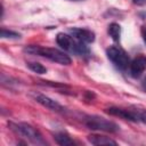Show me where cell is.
Here are the masks:
<instances>
[{
  "instance_id": "obj_1",
  "label": "cell",
  "mask_w": 146,
  "mask_h": 146,
  "mask_svg": "<svg viewBox=\"0 0 146 146\" xmlns=\"http://www.w3.org/2000/svg\"><path fill=\"white\" fill-rule=\"evenodd\" d=\"M24 52L48 58L51 62L58 63L60 65H70L72 63V59L68 55H66L65 52L56 48H46V47H41L38 44H30L24 48Z\"/></svg>"
},
{
  "instance_id": "obj_2",
  "label": "cell",
  "mask_w": 146,
  "mask_h": 146,
  "mask_svg": "<svg viewBox=\"0 0 146 146\" xmlns=\"http://www.w3.org/2000/svg\"><path fill=\"white\" fill-rule=\"evenodd\" d=\"M56 41L58 46H60L64 50L76 54L79 56H87L89 55V49L86 43L81 41H75L71 35L66 33H58L56 36Z\"/></svg>"
},
{
  "instance_id": "obj_3",
  "label": "cell",
  "mask_w": 146,
  "mask_h": 146,
  "mask_svg": "<svg viewBox=\"0 0 146 146\" xmlns=\"http://www.w3.org/2000/svg\"><path fill=\"white\" fill-rule=\"evenodd\" d=\"M9 127L13 131H15L17 135L23 136L24 138L29 139L30 141L36 144V145H44L46 141L43 140L41 133L33 128L32 125L27 124V123H9Z\"/></svg>"
},
{
  "instance_id": "obj_4",
  "label": "cell",
  "mask_w": 146,
  "mask_h": 146,
  "mask_svg": "<svg viewBox=\"0 0 146 146\" xmlns=\"http://www.w3.org/2000/svg\"><path fill=\"white\" fill-rule=\"evenodd\" d=\"M106 113L114 116L122 117L124 120L146 123V111L141 108L128 110V108H121V107H110V108H106Z\"/></svg>"
},
{
  "instance_id": "obj_5",
  "label": "cell",
  "mask_w": 146,
  "mask_h": 146,
  "mask_svg": "<svg viewBox=\"0 0 146 146\" xmlns=\"http://www.w3.org/2000/svg\"><path fill=\"white\" fill-rule=\"evenodd\" d=\"M84 124L91 130H98V131H105V132H116L120 129V127L116 123L97 115L86 116Z\"/></svg>"
},
{
  "instance_id": "obj_6",
  "label": "cell",
  "mask_w": 146,
  "mask_h": 146,
  "mask_svg": "<svg viewBox=\"0 0 146 146\" xmlns=\"http://www.w3.org/2000/svg\"><path fill=\"white\" fill-rule=\"evenodd\" d=\"M106 55L108 57V59L120 70H125L128 66H130V59H129V56L127 55V52L119 48V47H115V46H112L110 47L107 50H106Z\"/></svg>"
},
{
  "instance_id": "obj_7",
  "label": "cell",
  "mask_w": 146,
  "mask_h": 146,
  "mask_svg": "<svg viewBox=\"0 0 146 146\" xmlns=\"http://www.w3.org/2000/svg\"><path fill=\"white\" fill-rule=\"evenodd\" d=\"M70 33L73 38H75L78 41H81L83 43H91L95 41V33L87 29L73 27L70 29Z\"/></svg>"
},
{
  "instance_id": "obj_8",
  "label": "cell",
  "mask_w": 146,
  "mask_h": 146,
  "mask_svg": "<svg viewBox=\"0 0 146 146\" xmlns=\"http://www.w3.org/2000/svg\"><path fill=\"white\" fill-rule=\"evenodd\" d=\"M146 68V56L140 55L137 56L131 63H130V74L132 78H138L143 74V72Z\"/></svg>"
},
{
  "instance_id": "obj_9",
  "label": "cell",
  "mask_w": 146,
  "mask_h": 146,
  "mask_svg": "<svg viewBox=\"0 0 146 146\" xmlns=\"http://www.w3.org/2000/svg\"><path fill=\"white\" fill-rule=\"evenodd\" d=\"M35 100L39 104H41L42 106H44V107H47V108H49L51 111H55V112H63L64 111V107L59 103H57L56 100L51 99L50 97H48L46 95H41V94L36 95L35 96Z\"/></svg>"
},
{
  "instance_id": "obj_10",
  "label": "cell",
  "mask_w": 146,
  "mask_h": 146,
  "mask_svg": "<svg viewBox=\"0 0 146 146\" xmlns=\"http://www.w3.org/2000/svg\"><path fill=\"white\" fill-rule=\"evenodd\" d=\"M88 140L92 145H116L115 140L111 139L110 137L100 136V135H90L88 136Z\"/></svg>"
},
{
  "instance_id": "obj_11",
  "label": "cell",
  "mask_w": 146,
  "mask_h": 146,
  "mask_svg": "<svg viewBox=\"0 0 146 146\" xmlns=\"http://www.w3.org/2000/svg\"><path fill=\"white\" fill-rule=\"evenodd\" d=\"M55 140H56V143H57L58 145H60V146H71V145H74V144H75L73 139H71L67 135H65V133H63V132L56 133V135H55Z\"/></svg>"
},
{
  "instance_id": "obj_12",
  "label": "cell",
  "mask_w": 146,
  "mask_h": 146,
  "mask_svg": "<svg viewBox=\"0 0 146 146\" xmlns=\"http://www.w3.org/2000/svg\"><path fill=\"white\" fill-rule=\"evenodd\" d=\"M108 34L114 41H119L121 36V26L117 23H111L108 25Z\"/></svg>"
},
{
  "instance_id": "obj_13",
  "label": "cell",
  "mask_w": 146,
  "mask_h": 146,
  "mask_svg": "<svg viewBox=\"0 0 146 146\" xmlns=\"http://www.w3.org/2000/svg\"><path fill=\"white\" fill-rule=\"evenodd\" d=\"M26 65H27V67H29L31 71H33V72L36 73V74H44V73H47V68H46L42 64H40V63L29 62Z\"/></svg>"
},
{
  "instance_id": "obj_14",
  "label": "cell",
  "mask_w": 146,
  "mask_h": 146,
  "mask_svg": "<svg viewBox=\"0 0 146 146\" xmlns=\"http://www.w3.org/2000/svg\"><path fill=\"white\" fill-rule=\"evenodd\" d=\"M1 38H9V39H17L21 38V34L14 31H9L6 29H1Z\"/></svg>"
},
{
  "instance_id": "obj_15",
  "label": "cell",
  "mask_w": 146,
  "mask_h": 146,
  "mask_svg": "<svg viewBox=\"0 0 146 146\" xmlns=\"http://www.w3.org/2000/svg\"><path fill=\"white\" fill-rule=\"evenodd\" d=\"M132 1L137 6H144V5H146V0H132Z\"/></svg>"
},
{
  "instance_id": "obj_16",
  "label": "cell",
  "mask_w": 146,
  "mask_h": 146,
  "mask_svg": "<svg viewBox=\"0 0 146 146\" xmlns=\"http://www.w3.org/2000/svg\"><path fill=\"white\" fill-rule=\"evenodd\" d=\"M143 39H144V41H145V43H146V29L143 30Z\"/></svg>"
},
{
  "instance_id": "obj_17",
  "label": "cell",
  "mask_w": 146,
  "mask_h": 146,
  "mask_svg": "<svg viewBox=\"0 0 146 146\" xmlns=\"http://www.w3.org/2000/svg\"><path fill=\"white\" fill-rule=\"evenodd\" d=\"M143 88H144V90L146 91V78L143 80Z\"/></svg>"
},
{
  "instance_id": "obj_18",
  "label": "cell",
  "mask_w": 146,
  "mask_h": 146,
  "mask_svg": "<svg viewBox=\"0 0 146 146\" xmlns=\"http://www.w3.org/2000/svg\"><path fill=\"white\" fill-rule=\"evenodd\" d=\"M139 16H140V17H144V18H146V13H140V14H139Z\"/></svg>"
},
{
  "instance_id": "obj_19",
  "label": "cell",
  "mask_w": 146,
  "mask_h": 146,
  "mask_svg": "<svg viewBox=\"0 0 146 146\" xmlns=\"http://www.w3.org/2000/svg\"><path fill=\"white\" fill-rule=\"evenodd\" d=\"M74 1H80V0H74Z\"/></svg>"
}]
</instances>
